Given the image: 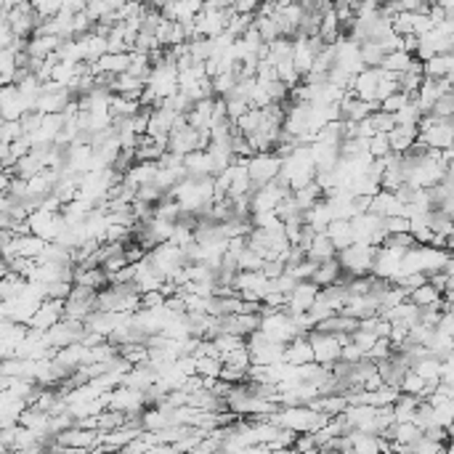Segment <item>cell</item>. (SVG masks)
Wrapping results in <instances>:
<instances>
[{"label": "cell", "instance_id": "cell-45", "mask_svg": "<svg viewBox=\"0 0 454 454\" xmlns=\"http://www.w3.org/2000/svg\"><path fill=\"white\" fill-rule=\"evenodd\" d=\"M229 149H231V154L234 157H250L252 149L250 144H247V138H245V133H239L234 128V133H231V138H229Z\"/></svg>", "mask_w": 454, "mask_h": 454}, {"label": "cell", "instance_id": "cell-55", "mask_svg": "<svg viewBox=\"0 0 454 454\" xmlns=\"http://www.w3.org/2000/svg\"><path fill=\"white\" fill-rule=\"evenodd\" d=\"M340 359L353 364V361H361L364 359V351L359 346H353V343H346V346H340Z\"/></svg>", "mask_w": 454, "mask_h": 454}, {"label": "cell", "instance_id": "cell-15", "mask_svg": "<svg viewBox=\"0 0 454 454\" xmlns=\"http://www.w3.org/2000/svg\"><path fill=\"white\" fill-rule=\"evenodd\" d=\"M452 72H454L452 50H449V53H433L431 59L422 62V75H425V77L438 80V77H446V75H452Z\"/></svg>", "mask_w": 454, "mask_h": 454}, {"label": "cell", "instance_id": "cell-62", "mask_svg": "<svg viewBox=\"0 0 454 454\" xmlns=\"http://www.w3.org/2000/svg\"><path fill=\"white\" fill-rule=\"evenodd\" d=\"M151 6H154V8H160V6H162V3H165V0H149Z\"/></svg>", "mask_w": 454, "mask_h": 454}, {"label": "cell", "instance_id": "cell-48", "mask_svg": "<svg viewBox=\"0 0 454 454\" xmlns=\"http://www.w3.org/2000/svg\"><path fill=\"white\" fill-rule=\"evenodd\" d=\"M290 449H298V452H319V444L314 433H295V441Z\"/></svg>", "mask_w": 454, "mask_h": 454}, {"label": "cell", "instance_id": "cell-23", "mask_svg": "<svg viewBox=\"0 0 454 454\" xmlns=\"http://www.w3.org/2000/svg\"><path fill=\"white\" fill-rule=\"evenodd\" d=\"M138 109H141L138 99H131V96H122V93H112V99H109V115H112V120L133 117Z\"/></svg>", "mask_w": 454, "mask_h": 454}, {"label": "cell", "instance_id": "cell-56", "mask_svg": "<svg viewBox=\"0 0 454 454\" xmlns=\"http://www.w3.org/2000/svg\"><path fill=\"white\" fill-rule=\"evenodd\" d=\"M261 274H263L266 279H276V276H282V274H285V263H282V261H263Z\"/></svg>", "mask_w": 454, "mask_h": 454}, {"label": "cell", "instance_id": "cell-26", "mask_svg": "<svg viewBox=\"0 0 454 454\" xmlns=\"http://www.w3.org/2000/svg\"><path fill=\"white\" fill-rule=\"evenodd\" d=\"M409 370H415L422 380L431 383V386H436L438 383V359L436 356H431V353H428V356H420V359H415Z\"/></svg>", "mask_w": 454, "mask_h": 454}, {"label": "cell", "instance_id": "cell-60", "mask_svg": "<svg viewBox=\"0 0 454 454\" xmlns=\"http://www.w3.org/2000/svg\"><path fill=\"white\" fill-rule=\"evenodd\" d=\"M11 178H14V173H11V170H0V194H8Z\"/></svg>", "mask_w": 454, "mask_h": 454}, {"label": "cell", "instance_id": "cell-4", "mask_svg": "<svg viewBox=\"0 0 454 454\" xmlns=\"http://www.w3.org/2000/svg\"><path fill=\"white\" fill-rule=\"evenodd\" d=\"M308 343H311V351H314V361L316 364H332L340 359V343L335 340L332 332H321V330H311L305 332Z\"/></svg>", "mask_w": 454, "mask_h": 454}, {"label": "cell", "instance_id": "cell-49", "mask_svg": "<svg viewBox=\"0 0 454 454\" xmlns=\"http://www.w3.org/2000/svg\"><path fill=\"white\" fill-rule=\"evenodd\" d=\"M85 17L91 19V21H93V24H96V21H99L101 17H104V14H106V11H112V8H109V6H106V0H88V3H85Z\"/></svg>", "mask_w": 454, "mask_h": 454}, {"label": "cell", "instance_id": "cell-5", "mask_svg": "<svg viewBox=\"0 0 454 454\" xmlns=\"http://www.w3.org/2000/svg\"><path fill=\"white\" fill-rule=\"evenodd\" d=\"M454 46V37L449 32H441L438 27H433V30H428L425 35H420L417 37V48H415V59H420V62H425V59H431L433 53H449Z\"/></svg>", "mask_w": 454, "mask_h": 454}, {"label": "cell", "instance_id": "cell-40", "mask_svg": "<svg viewBox=\"0 0 454 454\" xmlns=\"http://www.w3.org/2000/svg\"><path fill=\"white\" fill-rule=\"evenodd\" d=\"M390 353H393V343H390V337L377 335L375 337V343H372V348L367 351V359L377 361V359H388Z\"/></svg>", "mask_w": 454, "mask_h": 454}, {"label": "cell", "instance_id": "cell-28", "mask_svg": "<svg viewBox=\"0 0 454 454\" xmlns=\"http://www.w3.org/2000/svg\"><path fill=\"white\" fill-rule=\"evenodd\" d=\"M383 56H386V50L380 48V43H375V40L359 43V59H361L364 67H380Z\"/></svg>", "mask_w": 454, "mask_h": 454}, {"label": "cell", "instance_id": "cell-39", "mask_svg": "<svg viewBox=\"0 0 454 454\" xmlns=\"http://www.w3.org/2000/svg\"><path fill=\"white\" fill-rule=\"evenodd\" d=\"M388 151H390L388 133H372L370 138H367V154H370L372 160H375V157H386Z\"/></svg>", "mask_w": 454, "mask_h": 454}, {"label": "cell", "instance_id": "cell-10", "mask_svg": "<svg viewBox=\"0 0 454 454\" xmlns=\"http://www.w3.org/2000/svg\"><path fill=\"white\" fill-rule=\"evenodd\" d=\"M62 128H64V117H62V112H56V115H43L40 125L30 133L32 146H48V144H53V138L59 135Z\"/></svg>", "mask_w": 454, "mask_h": 454}, {"label": "cell", "instance_id": "cell-14", "mask_svg": "<svg viewBox=\"0 0 454 454\" xmlns=\"http://www.w3.org/2000/svg\"><path fill=\"white\" fill-rule=\"evenodd\" d=\"M181 165L186 168L189 176H213L216 170H213V160H210V154L207 149H191L186 151L184 157H181Z\"/></svg>", "mask_w": 454, "mask_h": 454}, {"label": "cell", "instance_id": "cell-59", "mask_svg": "<svg viewBox=\"0 0 454 454\" xmlns=\"http://www.w3.org/2000/svg\"><path fill=\"white\" fill-rule=\"evenodd\" d=\"M85 3L88 0H62V8H67V11H72V14H77V11H83Z\"/></svg>", "mask_w": 454, "mask_h": 454}, {"label": "cell", "instance_id": "cell-13", "mask_svg": "<svg viewBox=\"0 0 454 454\" xmlns=\"http://www.w3.org/2000/svg\"><path fill=\"white\" fill-rule=\"evenodd\" d=\"M282 361H287V364H308V361H314V351H311L308 337L295 335L292 340H287L285 351H282Z\"/></svg>", "mask_w": 454, "mask_h": 454}, {"label": "cell", "instance_id": "cell-6", "mask_svg": "<svg viewBox=\"0 0 454 454\" xmlns=\"http://www.w3.org/2000/svg\"><path fill=\"white\" fill-rule=\"evenodd\" d=\"M290 194L287 186H279L276 181H269V184L258 186L250 191V213H261V210H274L279 202L285 200Z\"/></svg>", "mask_w": 454, "mask_h": 454}, {"label": "cell", "instance_id": "cell-3", "mask_svg": "<svg viewBox=\"0 0 454 454\" xmlns=\"http://www.w3.org/2000/svg\"><path fill=\"white\" fill-rule=\"evenodd\" d=\"M261 335L266 337L269 343H282L285 346L287 340H292L295 335H301L292 324V316L287 311H271L266 316H261V324H258Z\"/></svg>", "mask_w": 454, "mask_h": 454}, {"label": "cell", "instance_id": "cell-7", "mask_svg": "<svg viewBox=\"0 0 454 454\" xmlns=\"http://www.w3.org/2000/svg\"><path fill=\"white\" fill-rule=\"evenodd\" d=\"M59 319H64V301L62 298H46V301L37 303L35 314L27 321V327L43 332V330H48L50 324H56Z\"/></svg>", "mask_w": 454, "mask_h": 454}, {"label": "cell", "instance_id": "cell-31", "mask_svg": "<svg viewBox=\"0 0 454 454\" xmlns=\"http://www.w3.org/2000/svg\"><path fill=\"white\" fill-rule=\"evenodd\" d=\"M252 21H255V14H239V11H234L229 17V21H226V32L239 37L247 27H252Z\"/></svg>", "mask_w": 454, "mask_h": 454}, {"label": "cell", "instance_id": "cell-54", "mask_svg": "<svg viewBox=\"0 0 454 454\" xmlns=\"http://www.w3.org/2000/svg\"><path fill=\"white\" fill-rule=\"evenodd\" d=\"M263 88L269 91L271 101H287V93H290V88H287L282 80H271V83H266Z\"/></svg>", "mask_w": 454, "mask_h": 454}, {"label": "cell", "instance_id": "cell-25", "mask_svg": "<svg viewBox=\"0 0 454 454\" xmlns=\"http://www.w3.org/2000/svg\"><path fill=\"white\" fill-rule=\"evenodd\" d=\"M290 194H292V200H295V205L301 207V213H303V210H308L314 202L321 200V186L316 184V181H308V184L301 186V189H292Z\"/></svg>", "mask_w": 454, "mask_h": 454}, {"label": "cell", "instance_id": "cell-46", "mask_svg": "<svg viewBox=\"0 0 454 454\" xmlns=\"http://www.w3.org/2000/svg\"><path fill=\"white\" fill-rule=\"evenodd\" d=\"M375 332H372V330H364V327H356V330H353L351 332V343L353 346H359V348H361V351H364V356H367V351H370L372 348V343H375Z\"/></svg>", "mask_w": 454, "mask_h": 454}, {"label": "cell", "instance_id": "cell-58", "mask_svg": "<svg viewBox=\"0 0 454 454\" xmlns=\"http://www.w3.org/2000/svg\"><path fill=\"white\" fill-rule=\"evenodd\" d=\"M231 6H234V11H239V14H255L258 6H261V0H234Z\"/></svg>", "mask_w": 454, "mask_h": 454}, {"label": "cell", "instance_id": "cell-53", "mask_svg": "<svg viewBox=\"0 0 454 454\" xmlns=\"http://www.w3.org/2000/svg\"><path fill=\"white\" fill-rule=\"evenodd\" d=\"M131 282H133V263H128V266H122L115 274H109V285H131Z\"/></svg>", "mask_w": 454, "mask_h": 454}, {"label": "cell", "instance_id": "cell-38", "mask_svg": "<svg viewBox=\"0 0 454 454\" xmlns=\"http://www.w3.org/2000/svg\"><path fill=\"white\" fill-rule=\"evenodd\" d=\"M420 109H417V104L415 101H409L406 106H401L399 112H393V122L396 125H417V120H420Z\"/></svg>", "mask_w": 454, "mask_h": 454}, {"label": "cell", "instance_id": "cell-29", "mask_svg": "<svg viewBox=\"0 0 454 454\" xmlns=\"http://www.w3.org/2000/svg\"><path fill=\"white\" fill-rule=\"evenodd\" d=\"M261 122H263V109L250 106L245 115H239V117L234 120V128L239 131V133H252V131H258Z\"/></svg>", "mask_w": 454, "mask_h": 454}, {"label": "cell", "instance_id": "cell-17", "mask_svg": "<svg viewBox=\"0 0 454 454\" xmlns=\"http://www.w3.org/2000/svg\"><path fill=\"white\" fill-rule=\"evenodd\" d=\"M324 234L330 236V242H332V247H335V250H343V247H348V245L353 242L351 220H346V218H332L330 223H327Z\"/></svg>", "mask_w": 454, "mask_h": 454}, {"label": "cell", "instance_id": "cell-18", "mask_svg": "<svg viewBox=\"0 0 454 454\" xmlns=\"http://www.w3.org/2000/svg\"><path fill=\"white\" fill-rule=\"evenodd\" d=\"M335 255H337V250L332 247L330 236L324 234V231H316L314 239H311V245H308V250H305V258H308V261H316V263L327 261V258H335Z\"/></svg>", "mask_w": 454, "mask_h": 454}, {"label": "cell", "instance_id": "cell-42", "mask_svg": "<svg viewBox=\"0 0 454 454\" xmlns=\"http://www.w3.org/2000/svg\"><path fill=\"white\" fill-rule=\"evenodd\" d=\"M30 6L40 19H50L53 14L62 11V0H30Z\"/></svg>", "mask_w": 454, "mask_h": 454}, {"label": "cell", "instance_id": "cell-47", "mask_svg": "<svg viewBox=\"0 0 454 454\" xmlns=\"http://www.w3.org/2000/svg\"><path fill=\"white\" fill-rule=\"evenodd\" d=\"M162 194H165V191H162V189H160L157 184H151V181H149V184H141L138 189H135V200L149 202V205H154V202L160 200Z\"/></svg>", "mask_w": 454, "mask_h": 454}, {"label": "cell", "instance_id": "cell-41", "mask_svg": "<svg viewBox=\"0 0 454 454\" xmlns=\"http://www.w3.org/2000/svg\"><path fill=\"white\" fill-rule=\"evenodd\" d=\"M431 112H433V115H438V117H452V115H454V93H452V91L441 93V96L433 101Z\"/></svg>", "mask_w": 454, "mask_h": 454}, {"label": "cell", "instance_id": "cell-37", "mask_svg": "<svg viewBox=\"0 0 454 454\" xmlns=\"http://www.w3.org/2000/svg\"><path fill=\"white\" fill-rule=\"evenodd\" d=\"M220 359L218 356H197V375L202 377H218L220 375Z\"/></svg>", "mask_w": 454, "mask_h": 454}, {"label": "cell", "instance_id": "cell-12", "mask_svg": "<svg viewBox=\"0 0 454 454\" xmlns=\"http://www.w3.org/2000/svg\"><path fill=\"white\" fill-rule=\"evenodd\" d=\"M311 160L316 170H330L335 168V162L340 160V144H330V141H311Z\"/></svg>", "mask_w": 454, "mask_h": 454}, {"label": "cell", "instance_id": "cell-11", "mask_svg": "<svg viewBox=\"0 0 454 454\" xmlns=\"http://www.w3.org/2000/svg\"><path fill=\"white\" fill-rule=\"evenodd\" d=\"M377 80H380V67H364L351 77V88H348V91H353L359 99L372 101L375 99Z\"/></svg>", "mask_w": 454, "mask_h": 454}, {"label": "cell", "instance_id": "cell-2", "mask_svg": "<svg viewBox=\"0 0 454 454\" xmlns=\"http://www.w3.org/2000/svg\"><path fill=\"white\" fill-rule=\"evenodd\" d=\"M279 165H282V157L274 154V151H255V154H250L247 157V176H250L252 189L274 181L276 173H279Z\"/></svg>", "mask_w": 454, "mask_h": 454}, {"label": "cell", "instance_id": "cell-9", "mask_svg": "<svg viewBox=\"0 0 454 454\" xmlns=\"http://www.w3.org/2000/svg\"><path fill=\"white\" fill-rule=\"evenodd\" d=\"M417 141L422 146H431V149H446L454 144V125L452 117L449 120H441L438 125L428 128V131H420L417 133Z\"/></svg>", "mask_w": 454, "mask_h": 454}, {"label": "cell", "instance_id": "cell-51", "mask_svg": "<svg viewBox=\"0 0 454 454\" xmlns=\"http://www.w3.org/2000/svg\"><path fill=\"white\" fill-rule=\"evenodd\" d=\"M218 377L234 386V383H242V380L247 377V370H242V367H231V364H223V367H220Z\"/></svg>", "mask_w": 454, "mask_h": 454}, {"label": "cell", "instance_id": "cell-16", "mask_svg": "<svg viewBox=\"0 0 454 454\" xmlns=\"http://www.w3.org/2000/svg\"><path fill=\"white\" fill-rule=\"evenodd\" d=\"M417 141V125H393L388 131V144H390V151H404L409 149L412 144Z\"/></svg>", "mask_w": 454, "mask_h": 454}, {"label": "cell", "instance_id": "cell-27", "mask_svg": "<svg viewBox=\"0 0 454 454\" xmlns=\"http://www.w3.org/2000/svg\"><path fill=\"white\" fill-rule=\"evenodd\" d=\"M412 59H415V53H409V50H388L383 56V62H380V67L399 75V72H404L412 64Z\"/></svg>", "mask_w": 454, "mask_h": 454}, {"label": "cell", "instance_id": "cell-1", "mask_svg": "<svg viewBox=\"0 0 454 454\" xmlns=\"http://www.w3.org/2000/svg\"><path fill=\"white\" fill-rule=\"evenodd\" d=\"M375 250H377V247H372L367 242H351L348 247L337 250L335 258H337V263H340V269H343V274H348V276H361V274H370Z\"/></svg>", "mask_w": 454, "mask_h": 454}, {"label": "cell", "instance_id": "cell-50", "mask_svg": "<svg viewBox=\"0 0 454 454\" xmlns=\"http://www.w3.org/2000/svg\"><path fill=\"white\" fill-rule=\"evenodd\" d=\"M19 135H24V131H21V122L19 120H3V128H0V141H14V138H19Z\"/></svg>", "mask_w": 454, "mask_h": 454}, {"label": "cell", "instance_id": "cell-19", "mask_svg": "<svg viewBox=\"0 0 454 454\" xmlns=\"http://www.w3.org/2000/svg\"><path fill=\"white\" fill-rule=\"evenodd\" d=\"M330 220H332V216H330V207L324 200L314 202L308 210H303V223H308L314 231H324Z\"/></svg>", "mask_w": 454, "mask_h": 454}, {"label": "cell", "instance_id": "cell-44", "mask_svg": "<svg viewBox=\"0 0 454 454\" xmlns=\"http://www.w3.org/2000/svg\"><path fill=\"white\" fill-rule=\"evenodd\" d=\"M30 149H32V141H30V135H19V138H14V141H8V154H11V160L17 162L19 157H24V154H30Z\"/></svg>", "mask_w": 454, "mask_h": 454}, {"label": "cell", "instance_id": "cell-34", "mask_svg": "<svg viewBox=\"0 0 454 454\" xmlns=\"http://www.w3.org/2000/svg\"><path fill=\"white\" fill-rule=\"evenodd\" d=\"M412 96H415V93H404V91H393L390 96H386V99L380 101V109H383V112H390V115H393V112H399L401 106H406V104L412 101Z\"/></svg>", "mask_w": 454, "mask_h": 454}, {"label": "cell", "instance_id": "cell-52", "mask_svg": "<svg viewBox=\"0 0 454 454\" xmlns=\"http://www.w3.org/2000/svg\"><path fill=\"white\" fill-rule=\"evenodd\" d=\"M138 298H141V308H160V305H165V295L160 290H146Z\"/></svg>", "mask_w": 454, "mask_h": 454}, {"label": "cell", "instance_id": "cell-32", "mask_svg": "<svg viewBox=\"0 0 454 454\" xmlns=\"http://www.w3.org/2000/svg\"><path fill=\"white\" fill-rule=\"evenodd\" d=\"M220 364H231V367H242V370H247V367H250L247 346H239V348H234V351L220 353Z\"/></svg>", "mask_w": 454, "mask_h": 454}, {"label": "cell", "instance_id": "cell-30", "mask_svg": "<svg viewBox=\"0 0 454 454\" xmlns=\"http://www.w3.org/2000/svg\"><path fill=\"white\" fill-rule=\"evenodd\" d=\"M261 266H263V255L252 247H245L236 255V271H261Z\"/></svg>", "mask_w": 454, "mask_h": 454}, {"label": "cell", "instance_id": "cell-8", "mask_svg": "<svg viewBox=\"0 0 454 454\" xmlns=\"http://www.w3.org/2000/svg\"><path fill=\"white\" fill-rule=\"evenodd\" d=\"M316 295H319V285H314L311 279L295 282V287L287 292L285 311H287V314H298V311H305L311 303L316 301Z\"/></svg>", "mask_w": 454, "mask_h": 454}, {"label": "cell", "instance_id": "cell-43", "mask_svg": "<svg viewBox=\"0 0 454 454\" xmlns=\"http://www.w3.org/2000/svg\"><path fill=\"white\" fill-rule=\"evenodd\" d=\"M370 122L372 128H375V133H388L396 122H393V115L390 112H383V109H375L370 115Z\"/></svg>", "mask_w": 454, "mask_h": 454}, {"label": "cell", "instance_id": "cell-33", "mask_svg": "<svg viewBox=\"0 0 454 454\" xmlns=\"http://www.w3.org/2000/svg\"><path fill=\"white\" fill-rule=\"evenodd\" d=\"M433 422L441 425V428H449L454 422V399H446L433 406Z\"/></svg>", "mask_w": 454, "mask_h": 454}, {"label": "cell", "instance_id": "cell-24", "mask_svg": "<svg viewBox=\"0 0 454 454\" xmlns=\"http://www.w3.org/2000/svg\"><path fill=\"white\" fill-rule=\"evenodd\" d=\"M186 176V168L184 165H173V168H157V173H154V178H151V184H157L162 191H168V189H173V186L178 184V181H184Z\"/></svg>", "mask_w": 454, "mask_h": 454}, {"label": "cell", "instance_id": "cell-61", "mask_svg": "<svg viewBox=\"0 0 454 454\" xmlns=\"http://www.w3.org/2000/svg\"><path fill=\"white\" fill-rule=\"evenodd\" d=\"M433 3H436L438 8H444V11L449 14V17L454 14V0H433Z\"/></svg>", "mask_w": 454, "mask_h": 454}, {"label": "cell", "instance_id": "cell-20", "mask_svg": "<svg viewBox=\"0 0 454 454\" xmlns=\"http://www.w3.org/2000/svg\"><path fill=\"white\" fill-rule=\"evenodd\" d=\"M399 390H401V393H412V396H417V399H425V396L433 390V386L425 383L415 370H406L401 375V380H399Z\"/></svg>", "mask_w": 454, "mask_h": 454}, {"label": "cell", "instance_id": "cell-21", "mask_svg": "<svg viewBox=\"0 0 454 454\" xmlns=\"http://www.w3.org/2000/svg\"><path fill=\"white\" fill-rule=\"evenodd\" d=\"M340 274H343V269H340L337 258H327V261L316 263V269L311 274V282L319 287H327V285H332V282H337Z\"/></svg>", "mask_w": 454, "mask_h": 454}, {"label": "cell", "instance_id": "cell-36", "mask_svg": "<svg viewBox=\"0 0 454 454\" xmlns=\"http://www.w3.org/2000/svg\"><path fill=\"white\" fill-rule=\"evenodd\" d=\"M210 83H213V93L216 96H226L236 85V75L234 72H218V75L210 77Z\"/></svg>", "mask_w": 454, "mask_h": 454}, {"label": "cell", "instance_id": "cell-57", "mask_svg": "<svg viewBox=\"0 0 454 454\" xmlns=\"http://www.w3.org/2000/svg\"><path fill=\"white\" fill-rule=\"evenodd\" d=\"M122 255H125L128 263H135V261H141V258L146 255V250H144L138 242H133V245H125V247H122Z\"/></svg>", "mask_w": 454, "mask_h": 454}, {"label": "cell", "instance_id": "cell-22", "mask_svg": "<svg viewBox=\"0 0 454 454\" xmlns=\"http://www.w3.org/2000/svg\"><path fill=\"white\" fill-rule=\"evenodd\" d=\"M409 301L415 303L417 308H425V305H436L438 311H441V292H438L436 287L431 285V282H422L417 285L409 295H406Z\"/></svg>", "mask_w": 454, "mask_h": 454}, {"label": "cell", "instance_id": "cell-35", "mask_svg": "<svg viewBox=\"0 0 454 454\" xmlns=\"http://www.w3.org/2000/svg\"><path fill=\"white\" fill-rule=\"evenodd\" d=\"M274 69H276V80H282L287 88H292V85H298L303 80L301 75L295 72V67H292V62H290V59L279 62V64H274Z\"/></svg>", "mask_w": 454, "mask_h": 454}]
</instances>
